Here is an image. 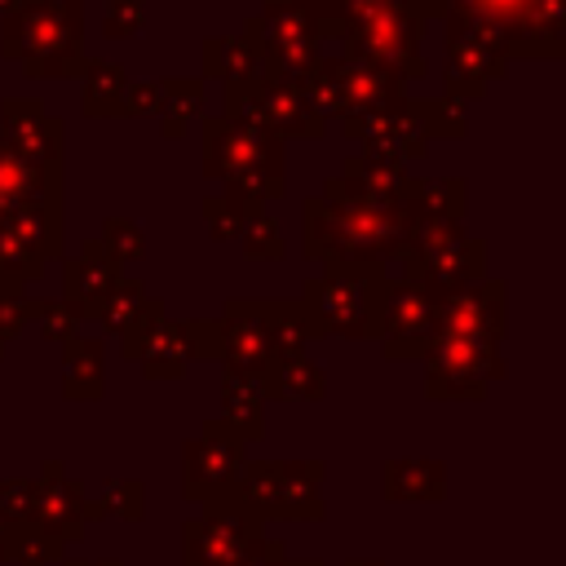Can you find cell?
<instances>
[{"label":"cell","mask_w":566,"mask_h":566,"mask_svg":"<svg viewBox=\"0 0 566 566\" xmlns=\"http://www.w3.org/2000/svg\"><path fill=\"white\" fill-rule=\"evenodd\" d=\"M301 234H305V256L323 265H389L407 239V217L394 203L380 199H358L336 186V177L323 181L318 195L305 199L301 208Z\"/></svg>","instance_id":"6da1fadb"},{"label":"cell","mask_w":566,"mask_h":566,"mask_svg":"<svg viewBox=\"0 0 566 566\" xmlns=\"http://www.w3.org/2000/svg\"><path fill=\"white\" fill-rule=\"evenodd\" d=\"M323 35H336L345 44V57L371 62L398 80H420L429 71L420 31L424 18L407 0H305L301 4Z\"/></svg>","instance_id":"7a4b0ae2"},{"label":"cell","mask_w":566,"mask_h":566,"mask_svg":"<svg viewBox=\"0 0 566 566\" xmlns=\"http://www.w3.org/2000/svg\"><path fill=\"white\" fill-rule=\"evenodd\" d=\"M0 53L31 80L84 71V0H22L0 18Z\"/></svg>","instance_id":"3957f363"},{"label":"cell","mask_w":566,"mask_h":566,"mask_svg":"<svg viewBox=\"0 0 566 566\" xmlns=\"http://www.w3.org/2000/svg\"><path fill=\"white\" fill-rule=\"evenodd\" d=\"M203 172L208 181H221V190L265 203L287 190V159L283 142L239 124L230 115H203Z\"/></svg>","instance_id":"277c9868"},{"label":"cell","mask_w":566,"mask_h":566,"mask_svg":"<svg viewBox=\"0 0 566 566\" xmlns=\"http://www.w3.org/2000/svg\"><path fill=\"white\" fill-rule=\"evenodd\" d=\"M301 301L314 310L323 336L345 340H380V318L389 301V274L385 265H323L318 279L305 283Z\"/></svg>","instance_id":"5b68a950"},{"label":"cell","mask_w":566,"mask_h":566,"mask_svg":"<svg viewBox=\"0 0 566 566\" xmlns=\"http://www.w3.org/2000/svg\"><path fill=\"white\" fill-rule=\"evenodd\" d=\"M447 13L491 31L509 62L566 53V0H447Z\"/></svg>","instance_id":"8992f818"},{"label":"cell","mask_w":566,"mask_h":566,"mask_svg":"<svg viewBox=\"0 0 566 566\" xmlns=\"http://www.w3.org/2000/svg\"><path fill=\"white\" fill-rule=\"evenodd\" d=\"M340 133L349 142L371 146V150H389L407 164V159H420L429 150V142L464 133V106L451 102V97H429V102L402 97V102H394L385 111H371L363 119H345Z\"/></svg>","instance_id":"52a82bcc"},{"label":"cell","mask_w":566,"mask_h":566,"mask_svg":"<svg viewBox=\"0 0 566 566\" xmlns=\"http://www.w3.org/2000/svg\"><path fill=\"white\" fill-rule=\"evenodd\" d=\"M323 460H248L239 469V500L256 517H287V522H314L327 513L323 504Z\"/></svg>","instance_id":"ba28073f"},{"label":"cell","mask_w":566,"mask_h":566,"mask_svg":"<svg viewBox=\"0 0 566 566\" xmlns=\"http://www.w3.org/2000/svg\"><path fill=\"white\" fill-rule=\"evenodd\" d=\"M305 102L327 119L336 115L340 124L345 119H363L371 111H385L394 102H402V80L371 66V62H358V57H318V66L305 75Z\"/></svg>","instance_id":"9c48e42d"},{"label":"cell","mask_w":566,"mask_h":566,"mask_svg":"<svg viewBox=\"0 0 566 566\" xmlns=\"http://www.w3.org/2000/svg\"><path fill=\"white\" fill-rule=\"evenodd\" d=\"M402 279L429 283V287H460L473 279H486V243L464 234V221H438V226H416L407 230L398 256Z\"/></svg>","instance_id":"30bf717a"},{"label":"cell","mask_w":566,"mask_h":566,"mask_svg":"<svg viewBox=\"0 0 566 566\" xmlns=\"http://www.w3.org/2000/svg\"><path fill=\"white\" fill-rule=\"evenodd\" d=\"M243 35L256 44L261 66L270 80H292L305 84V75L318 66L323 57V40L310 22V13L296 0H265L261 13L248 18Z\"/></svg>","instance_id":"8fae6325"},{"label":"cell","mask_w":566,"mask_h":566,"mask_svg":"<svg viewBox=\"0 0 566 566\" xmlns=\"http://www.w3.org/2000/svg\"><path fill=\"white\" fill-rule=\"evenodd\" d=\"M265 535V517H256L239 491H226L203 504L199 517L181 522V566H234Z\"/></svg>","instance_id":"7c38bea8"},{"label":"cell","mask_w":566,"mask_h":566,"mask_svg":"<svg viewBox=\"0 0 566 566\" xmlns=\"http://www.w3.org/2000/svg\"><path fill=\"white\" fill-rule=\"evenodd\" d=\"M221 115H230L239 124H252V128H261V133H270L279 142L283 137H323V128H327V119L305 102L301 84L270 80V75L252 80L248 88L226 93Z\"/></svg>","instance_id":"4fadbf2b"},{"label":"cell","mask_w":566,"mask_h":566,"mask_svg":"<svg viewBox=\"0 0 566 566\" xmlns=\"http://www.w3.org/2000/svg\"><path fill=\"white\" fill-rule=\"evenodd\" d=\"M243 464H248V442L221 416H212L195 438L181 442V495L195 504H208L234 491Z\"/></svg>","instance_id":"5bb4252c"},{"label":"cell","mask_w":566,"mask_h":566,"mask_svg":"<svg viewBox=\"0 0 566 566\" xmlns=\"http://www.w3.org/2000/svg\"><path fill=\"white\" fill-rule=\"evenodd\" d=\"M504 376L500 345L482 340H447L438 336L433 349L424 354V394L442 402H478L491 380Z\"/></svg>","instance_id":"9a60e30c"},{"label":"cell","mask_w":566,"mask_h":566,"mask_svg":"<svg viewBox=\"0 0 566 566\" xmlns=\"http://www.w3.org/2000/svg\"><path fill=\"white\" fill-rule=\"evenodd\" d=\"M442 44H447V97L460 106L478 102L486 93V84L500 80L509 66L504 44L469 18L442 13Z\"/></svg>","instance_id":"2e32d148"},{"label":"cell","mask_w":566,"mask_h":566,"mask_svg":"<svg viewBox=\"0 0 566 566\" xmlns=\"http://www.w3.org/2000/svg\"><path fill=\"white\" fill-rule=\"evenodd\" d=\"M442 287L398 279L389 283L385 318H380V349L385 358H424L438 340V314H442Z\"/></svg>","instance_id":"e0dca14e"},{"label":"cell","mask_w":566,"mask_h":566,"mask_svg":"<svg viewBox=\"0 0 566 566\" xmlns=\"http://www.w3.org/2000/svg\"><path fill=\"white\" fill-rule=\"evenodd\" d=\"M84 482L71 478V469L62 460H44L40 478H35V517L31 531L57 553V562L66 557L71 544H80L84 535Z\"/></svg>","instance_id":"ac0fdd59"},{"label":"cell","mask_w":566,"mask_h":566,"mask_svg":"<svg viewBox=\"0 0 566 566\" xmlns=\"http://www.w3.org/2000/svg\"><path fill=\"white\" fill-rule=\"evenodd\" d=\"M438 336L500 345L504 340V283L500 279H473V283L451 287L442 296Z\"/></svg>","instance_id":"d6986e66"},{"label":"cell","mask_w":566,"mask_h":566,"mask_svg":"<svg viewBox=\"0 0 566 566\" xmlns=\"http://www.w3.org/2000/svg\"><path fill=\"white\" fill-rule=\"evenodd\" d=\"M0 133L18 159L62 177V119H53L40 97H9L0 106Z\"/></svg>","instance_id":"ffe728a7"},{"label":"cell","mask_w":566,"mask_h":566,"mask_svg":"<svg viewBox=\"0 0 566 566\" xmlns=\"http://www.w3.org/2000/svg\"><path fill=\"white\" fill-rule=\"evenodd\" d=\"M119 261L102 248V239H84L75 256L62 261V301L80 314V318H93V310L102 305V296L115 287L119 279Z\"/></svg>","instance_id":"44dd1931"},{"label":"cell","mask_w":566,"mask_h":566,"mask_svg":"<svg viewBox=\"0 0 566 566\" xmlns=\"http://www.w3.org/2000/svg\"><path fill=\"white\" fill-rule=\"evenodd\" d=\"M464 177H442V181H420L402 177L398 186V208L407 217V230L416 226H438V221H464Z\"/></svg>","instance_id":"7402d4cb"},{"label":"cell","mask_w":566,"mask_h":566,"mask_svg":"<svg viewBox=\"0 0 566 566\" xmlns=\"http://www.w3.org/2000/svg\"><path fill=\"white\" fill-rule=\"evenodd\" d=\"M402 177H407V164H402L398 155L363 146L358 155H349V159L340 164L336 186H340V190H349V195H358V199H380V203H394V199H398Z\"/></svg>","instance_id":"603a6c76"},{"label":"cell","mask_w":566,"mask_h":566,"mask_svg":"<svg viewBox=\"0 0 566 566\" xmlns=\"http://www.w3.org/2000/svg\"><path fill=\"white\" fill-rule=\"evenodd\" d=\"M4 226L9 234L35 252L44 265L62 256V199H31V203H18L4 212Z\"/></svg>","instance_id":"cb8c5ba5"},{"label":"cell","mask_w":566,"mask_h":566,"mask_svg":"<svg viewBox=\"0 0 566 566\" xmlns=\"http://www.w3.org/2000/svg\"><path fill=\"white\" fill-rule=\"evenodd\" d=\"M252 310H256L261 323H265V336H270V345H274V358H283V354H305V345H310L314 336H323L314 310H310L301 296H296V301L252 296Z\"/></svg>","instance_id":"d4e9b609"},{"label":"cell","mask_w":566,"mask_h":566,"mask_svg":"<svg viewBox=\"0 0 566 566\" xmlns=\"http://www.w3.org/2000/svg\"><path fill=\"white\" fill-rule=\"evenodd\" d=\"M256 385H261V398H274V402H318L327 394V376L310 354L270 358Z\"/></svg>","instance_id":"484cf974"},{"label":"cell","mask_w":566,"mask_h":566,"mask_svg":"<svg viewBox=\"0 0 566 566\" xmlns=\"http://www.w3.org/2000/svg\"><path fill=\"white\" fill-rule=\"evenodd\" d=\"M385 500H442L447 495V464L429 455H398L380 464Z\"/></svg>","instance_id":"4316f807"},{"label":"cell","mask_w":566,"mask_h":566,"mask_svg":"<svg viewBox=\"0 0 566 566\" xmlns=\"http://www.w3.org/2000/svg\"><path fill=\"white\" fill-rule=\"evenodd\" d=\"M203 75L221 80L226 93H234V88H248L252 80H261L265 66L248 35H212V40H203Z\"/></svg>","instance_id":"83f0119b"},{"label":"cell","mask_w":566,"mask_h":566,"mask_svg":"<svg viewBox=\"0 0 566 566\" xmlns=\"http://www.w3.org/2000/svg\"><path fill=\"white\" fill-rule=\"evenodd\" d=\"M106 367H102V340L97 336H71L62 345V394L71 402H93L102 398Z\"/></svg>","instance_id":"f1b7e54d"},{"label":"cell","mask_w":566,"mask_h":566,"mask_svg":"<svg viewBox=\"0 0 566 566\" xmlns=\"http://www.w3.org/2000/svg\"><path fill=\"white\" fill-rule=\"evenodd\" d=\"M221 420L243 438L256 442L265 433V398L261 385L243 371H221Z\"/></svg>","instance_id":"f546056e"},{"label":"cell","mask_w":566,"mask_h":566,"mask_svg":"<svg viewBox=\"0 0 566 566\" xmlns=\"http://www.w3.org/2000/svg\"><path fill=\"white\" fill-rule=\"evenodd\" d=\"M31 199H62V177L31 168L27 159H18L4 142H0V212L31 203Z\"/></svg>","instance_id":"4dcf8cb0"},{"label":"cell","mask_w":566,"mask_h":566,"mask_svg":"<svg viewBox=\"0 0 566 566\" xmlns=\"http://www.w3.org/2000/svg\"><path fill=\"white\" fill-rule=\"evenodd\" d=\"M137 363H142V376H150V380H181L186 376V363H190L186 327L172 323V318H164L150 332V340H146V349H142Z\"/></svg>","instance_id":"1f68e13d"},{"label":"cell","mask_w":566,"mask_h":566,"mask_svg":"<svg viewBox=\"0 0 566 566\" xmlns=\"http://www.w3.org/2000/svg\"><path fill=\"white\" fill-rule=\"evenodd\" d=\"M84 119H111L124 111L128 80L115 62H84Z\"/></svg>","instance_id":"d6a6232c"},{"label":"cell","mask_w":566,"mask_h":566,"mask_svg":"<svg viewBox=\"0 0 566 566\" xmlns=\"http://www.w3.org/2000/svg\"><path fill=\"white\" fill-rule=\"evenodd\" d=\"M155 97H159L155 111L164 115V137H181L190 115H199L203 106V80H177V75L155 80Z\"/></svg>","instance_id":"836d02e7"},{"label":"cell","mask_w":566,"mask_h":566,"mask_svg":"<svg viewBox=\"0 0 566 566\" xmlns=\"http://www.w3.org/2000/svg\"><path fill=\"white\" fill-rule=\"evenodd\" d=\"M146 513V486L137 478H115L97 495H84V522L88 517H124L137 522Z\"/></svg>","instance_id":"e575fe53"},{"label":"cell","mask_w":566,"mask_h":566,"mask_svg":"<svg viewBox=\"0 0 566 566\" xmlns=\"http://www.w3.org/2000/svg\"><path fill=\"white\" fill-rule=\"evenodd\" d=\"M142 301H146V287H142V279H133V274H119L115 279V287L102 296V305L93 310V318L106 327V332H124L128 323H133V314L142 310Z\"/></svg>","instance_id":"d590c367"},{"label":"cell","mask_w":566,"mask_h":566,"mask_svg":"<svg viewBox=\"0 0 566 566\" xmlns=\"http://www.w3.org/2000/svg\"><path fill=\"white\" fill-rule=\"evenodd\" d=\"M256 208H261V203L239 199V195H230V190L208 195V199H203V221H208V234H212V239H239V234H243V226H248V217H252Z\"/></svg>","instance_id":"8d00e7d4"},{"label":"cell","mask_w":566,"mask_h":566,"mask_svg":"<svg viewBox=\"0 0 566 566\" xmlns=\"http://www.w3.org/2000/svg\"><path fill=\"white\" fill-rule=\"evenodd\" d=\"M239 243H243V256H248V261H283V252H287L283 230H279V221H274L265 208H256V212L248 217Z\"/></svg>","instance_id":"74e56055"},{"label":"cell","mask_w":566,"mask_h":566,"mask_svg":"<svg viewBox=\"0 0 566 566\" xmlns=\"http://www.w3.org/2000/svg\"><path fill=\"white\" fill-rule=\"evenodd\" d=\"M0 517L9 531H27L35 517V478H0Z\"/></svg>","instance_id":"f35d334b"},{"label":"cell","mask_w":566,"mask_h":566,"mask_svg":"<svg viewBox=\"0 0 566 566\" xmlns=\"http://www.w3.org/2000/svg\"><path fill=\"white\" fill-rule=\"evenodd\" d=\"M31 318L40 323V336L44 340H57L66 345L71 336H80V314L57 296V301H31Z\"/></svg>","instance_id":"ab89813d"},{"label":"cell","mask_w":566,"mask_h":566,"mask_svg":"<svg viewBox=\"0 0 566 566\" xmlns=\"http://www.w3.org/2000/svg\"><path fill=\"white\" fill-rule=\"evenodd\" d=\"M164 323V301L159 296H146L142 301V310L133 314V323L119 332V349H124V358H142V349H146V340H150V332Z\"/></svg>","instance_id":"60d3db41"},{"label":"cell","mask_w":566,"mask_h":566,"mask_svg":"<svg viewBox=\"0 0 566 566\" xmlns=\"http://www.w3.org/2000/svg\"><path fill=\"white\" fill-rule=\"evenodd\" d=\"M102 248L124 265V261H142L146 256V239H142V230L128 221V217H111L106 226H102Z\"/></svg>","instance_id":"b9f144b4"},{"label":"cell","mask_w":566,"mask_h":566,"mask_svg":"<svg viewBox=\"0 0 566 566\" xmlns=\"http://www.w3.org/2000/svg\"><path fill=\"white\" fill-rule=\"evenodd\" d=\"M142 22H146L142 0H106V9H102V35H111V40H133L142 31Z\"/></svg>","instance_id":"7bdbcfd3"},{"label":"cell","mask_w":566,"mask_h":566,"mask_svg":"<svg viewBox=\"0 0 566 566\" xmlns=\"http://www.w3.org/2000/svg\"><path fill=\"white\" fill-rule=\"evenodd\" d=\"M27 318H31V296H0V354L27 327Z\"/></svg>","instance_id":"ee69618b"},{"label":"cell","mask_w":566,"mask_h":566,"mask_svg":"<svg viewBox=\"0 0 566 566\" xmlns=\"http://www.w3.org/2000/svg\"><path fill=\"white\" fill-rule=\"evenodd\" d=\"M283 557H287V544H283L279 535H270V531H265V535H261V539H256V544H252L234 566H283Z\"/></svg>","instance_id":"f6af8a7d"},{"label":"cell","mask_w":566,"mask_h":566,"mask_svg":"<svg viewBox=\"0 0 566 566\" xmlns=\"http://www.w3.org/2000/svg\"><path fill=\"white\" fill-rule=\"evenodd\" d=\"M155 84H128V93H124V111L119 115H128V119H137V115H155Z\"/></svg>","instance_id":"bcb514c9"},{"label":"cell","mask_w":566,"mask_h":566,"mask_svg":"<svg viewBox=\"0 0 566 566\" xmlns=\"http://www.w3.org/2000/svg\"><path fill=\"white\" fill-rule=\"evenodd\" d=\"M296 4H305V0H296ZM407 4H411V9H416V13L424 18V22H429V18H442V13H447V0H407Z\"/></svg>","instance_id":"7dc6e473"},{"label":"cell","mask_w":566,"mask_h":566,"mask_svg":"<svg viewBox=\"0 0 566 566\" xmlns=\"http://www.w3.org/2000/svg\"><path fill=\"white\" fill-rule=\"evenodd\" d=\"M62 566H124L119 557H62Z\"/></svg>","instance_id":"c3c4849f"},{"label":"cell","mask_w":566,"mask_h":566,"mask_svg":"<svg viewBox=\"0 0 566 566\" xmlns=\"http://www.w3.org/2000/svg\"><path fill=\"white\" fill-rule=\"evenodd\" d=\"M9 544H13V531H9L4 517H0V562H9Z\"/></svg>","instance_id":"681fc988"},{"label":"cell","mask_w":566,"mask_h":566,"mask_svg":"<svg viewBox=\"0 0 566 566\" xmlns=\"http://www.w3.org/2000/svg\"><path fill=\"white\" fill-rule=\"evenodd\" d=\"M340 566H385V562L380 557H345Z\"/></svg>","instance_id":"f907efd6"},{"label":"cell","mask_w":566,"mask_h":566,"mask_svg":"<svg viewBox=\"0 0 566 566\" xmlns=\"http://www.w3.org/2000/svg\"><path fill=\"white\" fill-rule=\"evenodd\" d=\"M283 566H323L318 557H283Z\"/></svg>","instance_id":"816d5d0a"},{"label":"cell","mask_w":566,"mask_h":566,"mask_svg":"<svg viewBox=\"0 0 566 566\" xmlns=\"http://www.w3.org/2000/svg\"><path fill=\"white\" fill-rule=\"evenodd\" d=\"M13 4H22V0H0V18H4V13L13 9Z\"/></svg>","instance_id":"f5cc1de1"},{"label":"cell","mask_w":566,"mask_h":566,"mask_svg":"<svg viewBox=\"0 0 566 566\" xmlns=\"http://www.w3.org/2000/svg\"><path fill=\"white\" fill-rule=\"evenodd\" d=\"M0 221H4V212H0Z\"/></svg>","instance_id":"db71d44e"}]
</instances>
